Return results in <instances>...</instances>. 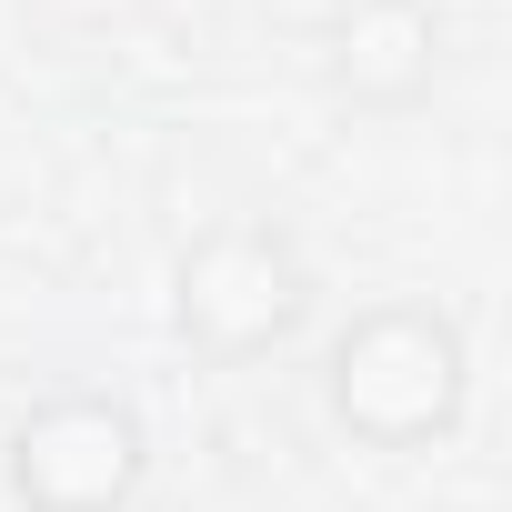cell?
Masks as SVG:
<instances>
[{
    "label": "cell",
    "mask_w": 512,
    "mask_h": 512,
    "mask_svg": "<svg viewBox=\"0 0 512 512\" xmlns=\"http://www.w3.org/2000/svg\"><path fill=\"white\" fill-rule=\"evenodd\" d=\"M322 402L362 452H432L472 402V342L432 302H372L322 352Z\"/></svg>",
    "instance_id": "1"
},
{
    "label": "cell",
    "mask_w": 512,
    "mask_h": 512,
    "mask_svg": "<svg viewBox=\"0 0 512 512\" xmlns=\"http://www.w3.org/2000/svg\"><path fill=\"white\" fill-rule=\"evenodd\" d=\"M312 272L282 221H211L171 272V332L201 362H262L302 332Z\"/></svg>",
    "instance_id": "2"
},
{
    "label": "cell",
    "mask_w": 512,
    "mask_h": 512,
    "mask_svg": "<svg viewBox=\"0 0 512 512\" xmlns=\"http://www.w3.org/2000/svg\"><path fill=\"white\" fill-rule=\"evenodd\" d=\"M141 472H151V432L111 392H51L0 442V482L21 512H131Z\"/></svg>",
    "instance_id": "3"
},
{
    "label": "cell",
    "mask_w": 512,
    "mask_h": 512,
    "mask_svg": "<svg viewBox=\"0 0 512 512\" xmlns=\"http://www.w3.org/2000/svg\"><path fill=\"white\" fill-rule=\"evenodd\" d=\"M442 71V31H432V0H342V21H332V81L352 101H422Z\"/></svg>",
    "instance_id": "4"
}]
</instances>
